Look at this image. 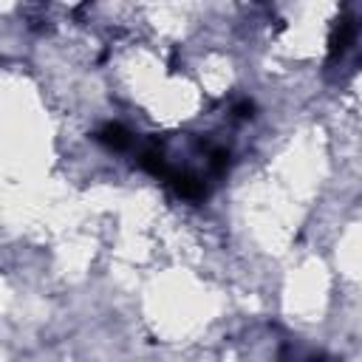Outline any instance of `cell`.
Segmentation results:
<instances>
[{"label": "cell", "mask_w": 362, "mask_h": 362, "mask_svg": "<svg viewBox=\"0 0 362 362\" xmlns=\"http://www.w3.org/2000/svg\"><path fill=\"white\" fill-rule=\"evenodd\" d=\"M354 37H356V25L348 20V17H342L339 23H337V28H334V34H331V48H328V59L331 62H337V59H342V54L351 48V42H354Z\"/></svg>", "instance_id": "obj_1"}, {"label": "cell", "mask_w": 362, "mask_h": 362, "mask_svg": "<svg viewBox=\"0 0 362 362\" xmlns=\"http://www.w3.org/2000/svg\"><path fill=\"white\" fill-rule=\"evenodd\" d=\"M96 141H102V144L110 147V150H127V147L133 144V136H130V130H127L124 124L107 122L105 127L96 130Z\"/></svg>", "instance_id": "obj_2"}]
</instances>
